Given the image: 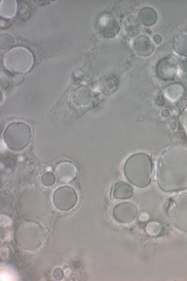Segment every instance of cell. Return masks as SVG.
<instances>
[{
  "instance_id": "277c9868",
  "label": "cell",
  "mask_w": 187,
  "mask_h": 281,
  "mask_svg": "<svg viewBox=\"0 0 187 281\" xmlns=\"http://www.w3.org/2000/svg\"><path fill=\"white\" fill-rule=\"evenodd\" d=\"M31 129L24 122H13L7 125L4 133V140L8 147L12 151L23 150L30 144Z\"/></svg>"
},
{
  "instance_id": "9c48e42d",
  "label": "cell",
  "mask_w": 187,
  "mask_h": 281,
  "mask_svg": "<svg viewBox=\"0 0 187 281\" xmlns=\"http://www.w3.org/2000/svg\"><path fill=\"white\" fill-rule=\"evenodd\" d=\"M178 67V61L175 57H166L157 65L158 74L161 79L171 80L175 77L177 73Z\"/></svg>"
},
{
  "instance_id": "7a4b0ae2",
  "label": "cell",
  "mask_w": 187,
  "mask_h": 281,
  "mask_svg": "<svg viewBox=\"0 0 187 281\" xmlns=\"http://www.w3.org/2000/svg\"><path fill=\"white\" fill-rule=\"evenodd\" d=\"M153 164L151 158L144 153L132 155L124 165V174L135 186L143 188L151 182Z\"/></svg>"
},
{
  "instance_id": "ba28073f",
  "label": "cell",
  "mask_w": 187,
  "mask_h": 281,
  "mask_svg": "<svg viewBox=\"0 0 187 281\" xmlns=\"http://www.w3.org/2000/svg\"><path fill=\"white\" fill-rule=\"evenodd\" d=\"M138 213V208L135 204L123 202L115 205L112 215L115 220L119 223L129 224L136 219Z\"/></svg>"
},
{
  "instance_id": "4fadbf2b",
  "label": "cell",
  "mask_w": 187,
  "mask_h": 281,
  "mask_svg": "<svg viewBox=\"0 0 187 281\" xmlns=\"http://www.w3.org/2000/svg\"><path fill=\"white\" fill-rule=\"evenodd\" d=\"M157 18L156 12L151 8L145 7L141 10L139 18L141 22L147 26L155 24Z\"/></svg>"
},
{
  "instance_id": "d6986e66",
  "label": "cell",
  "mask_w": 187,
  "mask_h": 281,
  "mask_svg": "<svg viewBox=\"0 0 187 281\" xmlns=\"http://www.w3.org/2000/svg\"><path fill=\"white\" fill-rule=\"evenodd\" d=\"M64 276V272L60 268H57L53 272V277L56 280H61Z\"/></svg>"
},
{
  "instance_id": "7402d4cb",
  "label": "cell",
  "mask_w": 187,
  "mask_h": 281,
  "mask_svg": "<svg viewBox=\"0 0 187 281\" xmlns=\"http://www.w3.org/2000/svg\"><path fill=\"white\" fill-rule=\"evenodd\" d=\"M154 40H155L156 43H160L161 41V37L158 35V39H157V36L155 35L154 36Z\"/></svg>"
},
{
  "instance_id": "e0dca14e",
  "label": "cell",
  "mask_w": 187,
  "mask_h": 281,
  "mask_svg": "<svg viewBox=\"0 0 187 281\" xmlns=\"http://www.w3.org/2000/svg\"><path fill=\"white\" fill-rule=\"evenodd\" d=\"M55 182L56 177L55 175L49 173V172L45 173L41 177V182L46 186H51L55 184Z\"/></svg>"
},
{
  "instance_id": "52a82bcc",
  "label": "cell",
  "mask_w": 187,
  "mask_h": 281,
  "mask_svg": "<svg viewBox=\"0 0 187 281\" xmlns=\"http://www.w3.org/2000/svg\"><path fill=\"white\" fill-rule=\"evenodd\" d=\"M77 195L74 189L69 186L58 188L53 195V203L62 211H68L76 205Z\"/></svg>"
},
{
  "instance_id": "3957f363",
  "label": "cell",
  "mask_w": 187,
  "mask_h": 281,
  "mask_svg": "<svg viewBox=\"0 0 187 281\" xmlns=\"http://www.w3.org/2000/svg\"><path fill=\"white\" fill-rule=\"evenodd\" d=\"M16 243L24 250L33 251L38 249L45 240L43 228L35 222L24 221L16 230Z\"/></svg>"
},
{
  "instance_id": "2e32d148",
  "label": "cell",
  "mask_w": 187,
  "mask_h": 281,
  "mask_svg": "<svg viewBox=\"0 0 187 281\" xmlns=\"http://www.w3.org/2000/svg\"><path fill=\"white\" fill-rule=\"evenodd\" d=\"M14 38L8 33H3L1 35V48L7 49L11 47L14 43Z\"/></svg>"
},
{
  "instance_id": "ac0fdd59",
  "label": "cell",
  "mask_w": 187,
  "mask_h": 281,
  "mask_svg": "<svg viewBox=\"0 0 187 281\" xmlns=\"http://www.w3.org/2000/svg\"><path fill=\"white\" fill-rule=\"evenodd\" d=\"M147 231L150 235L156 236L160 232L161 227L160 224L156 223V222H151L147 226Z\"/></svg>"
},
{
  "instance_id": "30bf717a",
  "label": "cell",
  "mask_w": 187,
  "mask_h": 281,
  "mask_svg": "<svg viewBox=\"0 0 187 281\" xmlns=\"http://www.w3.org/2000/svg\"><path fill=\"white\" fill-rule=\"evenodd\" d=\"M76 167L70 162H61L56 167L55 177L59 182H70L76 178Z\"/></svg>"
},
{
  "instance_id": "8992f818",
  "label": "cell",
  "mask_w": 187,
  "mask_h": 281,
  "mask_svg": "<svg viewBox=\"0 0 187 281\" xmlns=\"http://www.w3.org/2000/svg\"><path fill=\"white\" fill-rule=\"evenodd\" d=\"M168 214L177 229L187 232V193L173 197L169 203Z\"/></svg>"
},
{
  "instance_id": "44dd1931",
  "label": "cell",
  "mask_w": 187,
  "mask_h": 281,
  "mask_svg": "<svg viewBox=\"0 0 187 281\" xmlns=\"http://www.w3.org/2000/svg\"><path fill=\"white\" fill-rule=\"evenodd\" d=\"M180 68L183 71H187V60H182L180 62Z\"/></svg>"
},
{
  "instance_id": "ffe728a7",
  "label": "cell",
  "mask_w": 187,
  "mask_h": 281,
  "mask_svg": "<svg viewBox=\"0 0 187 281\" xmlns=\"http://www.w3.org/2000/svg\"><path fill=\"white\" fill-rule=\"evenodd\" d=\"M181 121L182 125L187 133V106L185 107L181 116Z\"/></svg>"
},
{
  "instance_id": "8fae6325",
  "label": "cell",
  "mask_w": 187,
  "mask_h": 281,
  "mask_svg": "<svg viewBox=\"0 0 187 281\" xmlns=\"http://www.w3.org/2000/svg\"><path fill=\"white\" fill-rule=\"evenodd\" d=\"M153 48L152 41L146 35H140L134 41V49L141 55H149L153 51Z\"/></svg>"
},
{
  "instance_id": "5b68a950",
  "label": "cell",
  "mask_w": 187,
  "mask_h": 281,
  "mask_svg": "<svg viewBox=\"0 0 187 281\" xmlns=\"http://www.w3.org/2000/svg\"><path fill=\"white\" fill-rule=\"evenodd\" d=\"M34 63V58L29 50L24 47H15L4 55V64L11 72L23 73L28 72Z\"/></svg>"
},
{
  "instance_id": "9a60e30c",
  "label": "cell",
  "mask_w": 187,
  "mask_h": 281,
  "mask_svg": "<svg viewBox=\"0 0 187 281\" xmlns=\"http://www.w3.org/2000/svg\"><path fill=\"white\" fill-rule=\"evenodd\" d=\"M16 11V4L14 1H3L1 5V14L6 17L14 15Z\"/></svg>"
},
{
  "instance_id": "5bb4252c",
  "label": "cell",
  "mask_w": 187,
  "mask_h": 281,
  "mask_svg": "<svg viewBox=\"0 0 187 281\" xmlns=\"http://www.w3.org/2000/svg\"><path fill=\"white\" fill-rule=\"evenodd\" d=\"M174 48L177 53L187 57V33H182L176 36Z\"/></svg>"
},
{
  "instance_id": "6da1fadb",
  "label": "cell",
  "mask_w": 187,
  "mask_h": 281,
  "mask_svg": "<svg viewBox=\"0 0 187 281\" xmlns=\"http://www.w3.org/2000/svg\"><path fill=\"white\" fill-rule=\"evenodd\" d=\"M158 185L165 192L187 188V147L174 146L166 150L157 163Z\"/></svg>"
},
{
  "instance_id": "7c38bea8",
  "label": "cell",
  "mask_w": 187,
  "mask_h": 281,
  "mask_svg": "<svg viewBox=\"0 0 187 281\" xmlns=\"http://www.w3.org/2000/svg\"><path fill=\"white\" fill-rule=\"evenodd\" d=\"M112 192V196L115 199H128L132 198L134 191L130 184L120 181L114 184Z\"/></svg>"
}]
</instances>
